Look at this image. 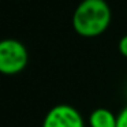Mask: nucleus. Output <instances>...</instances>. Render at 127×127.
<instances>
[{
    "label": "nucleus",
    "mask_w": 127,
    "mask_h": 127,
    "mask_svg": "<svg viewBox=\"0 0 127 127\" xmlns=\"http://www.w3.org/2000/svg\"><path fill=\"white\" fill-rule=\"evenodd\" d=\"M112 19L105 0H83L72 15V28L82 37H97L108 29Z\"/></svg>",
    "instance_id": "1"
},
{
    "label": "nucleus",
    "mask_w": 127,
    "mask_h": 127,
    "mask_svg": "<svg viewBox=\"0 0 127 127\" xmlns=\"http://www.w3.org/2000/svg\"><path fill=\"white\" fill-rule=\"evenodd\" d=\"M28 60V49L21 41L7 38L0 42V72L1 74H19L26 68Z\"/></svg>",
    "instance_id": "2"
},
{
    "label": "nucleus",
    "mask_w": 127,
    "mask_h": 127,
    "mask_svg": "<svg viewBox=\"0 0 127 127\" xmlns=\"http://www.w3.org/2000/svg\"><path fill=\"white\" fill-rule=\"evenodd\" d=\"M42 127H85L81 112L68 104H58L47 112Z\"/></svg>",
    "instance_id": "3"
},
{
    "label": "nucleus",
    "mask_w": 127,
    "mask_h": 127,
    "mask_svg": "<svg viewBox=\"0 0 127 127\" xmlns=\"http://www.w3.org/2000/svg\"><path fill=\"white\" fill-rule=\"evenodd\" d=\"M118 116L107 108H96L89 116L90 127H116Z\"/></svg>",
    "instance_id": "4"
},
{
    "label": "nucleus",
    "mask_w": 127,
    "mask_h": 127,
    "mask_svg": "<svg viewBox=\"0 0 127 127\" xmlns=\"http://www.w3.org/2000/svg\"><path fill=\"white\" fill-rule=\"evenodd\" d=\"M116 127H127V107H124L118 115V123Z\"/></svg>",
    "instance_id": "5"
},
{
    "label": "nucleus",
    "mask_w": 127,
    "mask_h": 127,
    "mask_svg": "<svg viewBox=\"0 0 127 127\" xmlns=\"http://www.w3.org/2000/svg\"><path fill=\"white\" fill-rule=\"evenodd\" d=\"M118 47H119V52H120L122 55L124 56V58H127V34L120 38Z\"/></svg>",
    "instance_id": "6"
}]
</instances>
